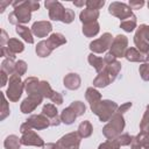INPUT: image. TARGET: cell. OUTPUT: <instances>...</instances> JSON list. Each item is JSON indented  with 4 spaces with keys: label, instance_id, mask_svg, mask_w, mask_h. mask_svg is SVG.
<instances>
[{
    "label": "cell",
    "instance_id": "cell-1",
    "mask_svg": "<svg viewBox=\"0 0 149 149\" xmlns=\"http://www.w3.org/2000/svg\"><path fill=\"white\" fill-rule=\"evenodd\" d=\"M12 5L14 7V10L9 13L8 21L9 23L15 26L28 23L31 19V12L37 10L40 8V2L34 0L14 1Z\"/></svg>",
    "mask_w": 149,
    "mask_h": 149
},
{
    "label": "cell",
    "instance_id": "cell-2",
    "mask_svg": "<svg viewBox=\"0 0 149 149\" xmlns=\"http://www.w3.org/2000/svg\"><path fill=\"white\" fill-rule=\"evenodd\" d=\"M125 128V119L120 113H114V115L109 119L108 123H106L102 128V134L107 140L118 139Z\"/></svg>",
    "mask_w": 149,
    "mask_h": 149
},
{
    "label": "cell",
    "instance_id": "cell-3",
    "mask_svg": "<svg viewBox=\"0 0 149 149\" xmlns=\"http://www.w3.org/2000/svg\"><path fill=\"white\" fill-rule=\"evenodd\" d=\"M91 107V111L98 115L99 120L101 122H106V121H109V119L114 115V113L116 112L118 109V104L112 101V100H100L93 105L90 106Z\"/></svg>",
    "mask_w": 149,
    "mask_h": 149
},
{
    "label": "cell",
    "instance_id": "cell-4",
    "mask_svg": "<svg viewBox=\"0 0 149 149\" xmlns=\"http://www.w3.org/2000/svg\"><path fill=\"white\" fill-rule=\"evenodd\" d=\"M50 126V120L44 115V114H34L31 116H29L20 127V132L24 133L31 129H36V130H42V129H47Z\"/></svg>",
    "mask_w": 149,
    "mask_h": 149
},
{
    "label": "cell",
    "instance_id": "cell-5",
    "mask_svg": "<svg viewBox=\"0 0 149 149\" xmlns=\"http://www.w3.org/2000/svg\"><path fill=\"white\" fill-rule=\"evenodd\" d=\"M8 84L9 85L6 91V97L13 102L19 101V99L21 98L22 92L24 90V85H23V81L21 80V77L19 74L14 73L13 76L9 77Z\"/></svg>",
    "mask_w": 149,
    "mask_h": 149
},
{
    "label": "cell",
    "instance_id": "cell-6",
    "mask_svg": "<svg viewBox=\"0 0 149 149\" xmlns=\"http://www.w3.org/2000/svg\"><path fill=\"white\" fill-rule=\"evenodd\" d=\"M134 43L136 49L142 52L143 55H149V26L141 24L135 35H134Z\"/></svg>",
    "mask_w": 149,
    "mask_h": 149
},
{
    "label": "cell",
    "instance_id": "cell-7",
    "mask_svg": "<svg viewBox=\"0 0 149 149\" xmlns=\"http://www.w3.org/2000/svg\"><path fill=\"white\" fill-rule=\"evenodd\" d=\"M113 40L114 38H113L112 34H109V33H105V34H102L101 37H99L97 40H93L90 43V49H91L92 54H102V52H105L107 49L111 48Z\"/></svg>",
    "mask_w": 149,
    "mask_h": 149
},
{
    "label": "cell",
    "instance_id": "cell-8",
    "mask_svg": "<svg viewBox=\"0 0 149 149\" xmlns=\"http://www.w3.org/2000/svg\"><path fill=\"white\" fill-rule=\"evenodd\" d=\"M109 14H112L113 16L120 19L121 21H125L127 19H129L130 16H133V12L130 9V7L123 2H119V1H114L109 5L108 8Z\"/></svg>",
    "mask_w": 149,
    "mask_h": 149
},
{
    "label": "cell",
    "instance_id": "cell-9",
    "mask_svg": "<svg viewBox=\"0 0 149 149\" xmlns=\"http://www.w3.org/2000/svg\"><path fill=\"white\" fill-rule=\"evenodd\" d=\"M80 136L77 132L69 133L64 136H62L57 142V148L58 149H79L80 146Z\"/></svg>",
    "mask_w": 149,
    "mask_h": 149
},
{
    "label": "cell",
    "instance_id": "cell-10",
    "mask_svg": "<svg viewBox=\"0 0 149 149\" xmlns=\"http://www.w3.org/2000/svg\"><path fill=\"white\" fill-rule=\"evenodd\" d=\"M128 47V38L125 35H118L114 37L112 45L109 48V54H112L115 58L125 57Z\"/></svg>",
    "mask_w": 149,
    "mask_h": 149
},
{
    "label": "cell",
    "instance_id": "cell-11",
    "mask_svg": "<svg viewBox=\"0 0 149 149\" xmlns=\"http://www.w3.org/2000/svg\"><path fill=\"white\" fill-rule=\"evenodd\" d=\"M45 8L49 10V17L54 21H63L66 8L63 7V5L59 1L54 0H47L44 2Z\"/></svg>",
    "mask_w": 149,
    "mask_h": 149
},
{
    "label": "cell",
    "instance_id": "cell-12",
    "mask_svg": "<svg viewBox=\"0 0 149 149\" xmlns=\"http://www.w3.org/2000/svg\"><path fill=\"white\" fill-rule=\"evenodd\" d=\"M43 100V95L40 93H33V94H28V97L21 102L20 109L22 113L28 114L31 113L33 111H35V108L42 102Z\"/></svg>",
    "mask_w": 149,
    "mask_h": 149
},
{
    "label": "cell",
    "instance_id": "cell-13",
    "mask_svg": "<svg viewBox=\"0 0 149 149\" xmlns=\"http://www.w3.org/2000/svg\"><path fill=\"white\" fill-rule=\"evenodd\" d=\"M21 144L23 146H34V147H43L45 143L42 140L40 135H37L33 129L22 133V136L20 137Z\"/></svg>",
    "mask_w": 149,
    "mask_h": 149
},
{
    "label": "cell",
    "instance_id": "cell-14",
    "mask_svg": "<svg viewBox=\"0 0 149 149\" xmlns=\"http://www.w3.org/2000/svg\"><path fill=\"white\" fill-rule=\"evenodd\" d=\"M51 30H52V24L49 21H37L31 27L33 35L37 37H45L51 33Z\"/></svg>",
    "mask_w": 149,
    "mask_h": 149
},
{
    "label": "cell",
    "instance_id": "cell-15",
    "mask_svg": "<svg viewBox=\"0 0 149 149\" xmlns=\"http://www.w3.org/2000/svg\"><path fill=\"white\" fill-rule=\"evenodd\" d=\"M99 17V10L95 9H90V8H85L84 10L80 12L79 14V19L83 22V24L85 23H91V22H95Z\"/></svg>",
    "mask_w": 149,
    "mask_h": 149
},
{
    "label": "cell",
    "instance_id": "cell-16",
    "mask_svg": "<svg viewBox=\"0 0 149 149\" xmlns=\"http://www.w3.org/2000/svg\"><path fill=\"white\" fill-rule=\"evenodd\" d=\"M63 83L68 90H77L80 86V77L77 73H69L64 77Z\"/></svg>",
    "mask_w": 149,
    "mask_h": 149
},
{
    "label": "cell",
    "instance_id": "cell-17",
    "mask_svg": "<svg viewBox=\"0 0 149 149\" xmlns=\"http://www.w3.org/2000/svg\"><path fill=\"white\" fill-rule=\"evenodd\" d=\"M126 59L129 62H136V63H142L146 61V55L140 52L136 48H128L125 55Z\"/></svg>",
    "mask_w": 149,
    "mask_h": 149
},
{
    "label": "cell",
    "instance_id": "cell-18",
    "mask_svg": "<svg viewBox=\"0 0 149 149\" xmlns=\"http://www.w3.org/2000/svg\"><path fill=\"white\" fill-rule=\"evenodd\" d=\"M40 81L36 77H28L24 81V90L28 94H33V93H38V86H40Z\"/></svg>",
    "mask_w": 149,
    "mask_h": 149
},
{
    "label": "cell",
    "instance_id": "cell-19",
    "mask_svg": "<svg viewBox=\"0 0 149 149\" xmlns=\"http://www.w3.org/2000/svg\"><path fill=\"white\" fill-rule=\"evenodd\" d=\"M15 31H16L27 43H29V44H33V43H34L33 31H31V29H29L28 27H26V26H23V24H19V26H16Z\"/></svg>",
    "mask_w": 149,
    "mask_h": 149
},
{
    "label": "cell",
    "instance_id": "cell-20",
    "mask_svg": "<svg viewBox=\"0 0 149 149\" xmlns=\"http://www.w3.org/2000/svg\"><path fill=\"white\" fill-rule=\"evenodd\" d=\"M52 50L54 49L49 44L48 40H43V41L38 42L37 45H36V54H37L38 57H48L51 54Z\"/></svg>",
    "mask_w": 149,
    "mask_h": 149
},
{
    "label": "cell",
    "instance_id": "cell-21",
    "mask_svg": "<svg viewBox=\"0 0 149 149\" xmlns=\"http://www.w3.org/2000/svg\"><path fill=\"white\" fill-rule=\"evenodd\" d=\"M92 132H93V127H92V125L88 120H85V121L80 122L79 126H78V129H77V133L79 134V136L81 139L90 137L92 135Z\"/></svg>",
    "mask_w": 149,
    "mask_h": 149
},
{
    "label": "cell",
    "instance_id": "cell-22",
    "mask_svg": "<svg viewBox=\"0 0 149 149\" xmlns=\"http://www.w3.org/2000/svg\"><path fill=\"white\" fill-rule=\"evenodd\" d=\"M99 30H100V26H99L98 21L83 24V34L86 37H94L99 33Z\"/></svg>",
    "mask_w": 149,
    "mask_h": 149
},
{
    "label": "cell",
    "instance_id": "cell-23",
    "mask_svg": "<svg viewBox=\"0 0 149 149\" xmlns=\"http://www.w3.org/2000/svg\"><path fill=\"white\" fill-rule=\"evenodd\" d=\"M48 42H49V44L51 45L52 49H56V48H58L59 45L65 44V43H66V38H65L64 35L61 34V33H52V34L49 36Z\"/></svg>",
    "mask_w": 149,
    "mask_h": 149
},
{
    "label": "cell",
    "instance_id": "cell-24",
    "mask_svg": "<svg viewBox=\"0 0 149 149\" xmlns=\"http://www.w3.org/2000/svg\"><path fill=\"white\" fill-rule=\"evenodd\" d=\"M87 61H88L90 65H92V66L95 69V71H97L98 73H100V72L104 70V68H105V61H104V58L98 57V56H95L94 54H90Z\"/></svg>",
    "mask_w": 149,
    "mask_h": 149
},
{
    "label": "cell",
    "instance_id": "cell-25",
    "mask_svg": "<svg viewBox=\"0 0 149 149\" xmlns=\"http://www.w3.org/2000/svg\"><path fill=\"white\" fill-rule=\"evenodd\" d=\"M76 118H77V114L73 112V109H72L70 106L66 107V108H64V109L62 111V113H61V120H62V122L65 123V125H71V123H73L74 120H76Z\"/></svg>",
    "mask_w": 149,
    "mask_h": 149
},
{
    "label": "cell",
    "instance_id": "cell-26",
    "mask_svg": "<svg viewBox=\"0 0 149 149\" xmlns=\"http://www.w3.org/2000/svg\"><path fill=\"white\" fill-rule=\"evenodd\" d=\"M6 47H7V48L9 49V51H10L12 54H14V55L20 54V52H22V51L24 50L23 43H22L20 40H17V38H9V41H8V43H7Z\"/></svg>",
    "mask_w": 149,
    "mask_h": 149
},
{
    "label": "cell",
    "instance_id": "cell-27",
    "mask_svg": "<svg viewBox=\"0 0 149 149\" xmlns=\"http://www.w3.org/2000/svg\"><path fill=\"white\" fill-rule=\"evenodd\" d=\"M85 98H86V100L90 102V106H91V105H93V104H95V102H98V101L101 100V94H100V92L97 91L94 87H88V88L86 90Z\"/></svg>",
    "mask_w": 149,
    "mask_h": 149
},
{
    "label": "cell",
    "instance_id": "cell-28",
    "mask_svg": "<svg viewBox=\"0 0 149 149\" xmlns=\"http://www.w3.org/2000/svg\"><path fill=\"white\" fill-rule=\"evenodd\" d=\"M15 64L14 58H5L1 63V71L6 72L8 76H13L15 73Z\"/></svg>",
    "mask_w": 149,
    "mask_h": 149
},
{
    "label": "cell",
    "instance_id": "cell-29",
    "mask_svg": "<svg viewBox=\"0 0 149 149\" xmlns=\"http://www.w3.org/2000/svg\"><path fill=\"white\" fill-rule=\"evenodd\" d=\"M3 146L6 149H20L21 147V140L16 135H9L6 137Z\"/></svg>",
    "mask_w": 149,
    "mask_h": 149
},
{
    "label": "cell",
    "instance_id": "cell-30",
    "mask_svg": "<svg viewBox=\"0 0 149 149\" xmlns=\"http://www.w3.org/2000/svg\"><path fill=\"white\" fill-rule=\"evenodd\" d=\"M54 90L51 88L50 84L47 81V80H41L40 81V86H38V93L43 95V98H48L50 99L51 95L54 94Z\"/></svg>",
    "mask_w": 149,
    "mask_h": 149
},
{
    "label": "cell",
    "instance_id": "cell-31",
    "mask_svg": "<svg viewBox=\"0 0 149 149\" xmlns=\"http://www.w3.org/2000/svg\"><path fill=\"white\" fill-rule=\"evenodd\" d=\"M136 24H137L136 16L133 15V16H130L129 19H127V20H125V21H121L120 28L123 29V30L127 31V33H130V31H133V30L136 28Z\"/></svg>",
    "mask_w": 149,
    "mask_h": 149
},
{
    "label": "cell",
    "instance_id": "cell-32",
    "mask_svg": "<svg viewBox=\"0 0 149 149\" xmlns=\"http://www.w3.org/2000/svg\"><path fill=\"white\" fill-rule=\"evenodd\" d=\"M42 114H44L49 120H52L54 118L58 116V111L54 104H45L42 108Z\"/></svg>",
    "mask_w": 149,
    "mask_h": 149
},
{
    "label": "cell",
    "instance_id": "cell-33",
    "mask_svg": "<svg viewBox=\"0 0 149 149\" xmlns=\"http://www.w3.org/2000/svg\"><path fill=\"white\" fill-rule=\"evenodd\" d=\"M140 129L143 133H147L149 130V105L147 106V109L142 116V120L140 122Z\"/></svg>",
    "mask_w": 149,
    "mask_h": 149
},
{
    "label": "cell",
    "instance_id": "cell-34",
    "mask_svg": "<svg viewBox=\"0 0 149 149\" xmlns=\"http://www.w3.org/2000/svg\"><path fill=\"white\" fill-rule=\"evenodd\" d=\"M70 107L73 109V112L77 114V116L83 115L85 113V111H86V106L81 101H73V102H71Z\"/></svg>",
    "mask_w": 149,
    "mask_h": 149
},
{
    "label": "cell",
    "instance_id": "cell-35",
    "mask_svg": "<svg viewBox=\"0 0 149 149\" xmlns=\"http://www.w3.org/2000/svg\"><path fill=\"white\" fill-rule=\"evenodd\" d=\"M135 139L137 140V142L140 143V146H141L142 148H144V149H149V136H148L146 133L140 132V133L135 136Z\"/></svg>",
    "mask_w": 149,
    "mask_h": 149
},
{
    "label": "cell",
    "instance_id": "cell-36",
    "mask_svg": "<svg viewBox=\"0 0 149 149\" xmlns=\"http://www.w3.org/2000/svg\"><path fill=\"white\" fill-rule=\"evenodd\" d=\"M120 144L118 142V140H107L106 142H102L98 149H120Z\"/></svg>",
    "mask_w": 149,
    "mask_h": 149
},
{
    "label": "cell",
    "instance_id": "cell-37",
    "mask_svg": "<svg viewBox=\"0 0 149 149\" xmlns=\"http://www.w3.org/2000/svg\"><path fill=\"white\" fill-rule=\"evenodd\" d=\"M104 5H105V1L104 0H87L85 6H86V8L99 10Z\"/></svg>",
    "mask_w": 149,
    "mask_h": 149
},
{
    "label": "cell",
    "instance_id": "cell-38",
    "mask_svg": "<svg viewBox=\"0 0 149 149\" xmlns=\"http://www.w3.org/2000/svg\"><path fill=\"white\" fill-rule=\"evenodd\" d=\"M2 97V105H1V114H0V120H3L7 118V115H9V107H8V102L6 100V97L2 92L1 94Z\"/></svg>",
    "mask_w": 149,
    "mask_h": 149
},
{
    "label": "cell",
    "instance_id": "cell-39",
    "mask_svg": "<svg viewBox=\"0 0 149 149\" xmlns=\"http://www.w3.org/2000/svg\"><path fill=\"white\" fill-rule=\"evenodd\" d=\"M139 72L143 80L149 81V63H143L142 65H140Z\"/></svg>",
    "mask_w": 149,
    "mask_h": 149
},
{
    "label": "cell",
    "instance_id": "cell-40",
    "mask_svg": "<svg viewBox=\"0 0 149 149\" xmlns=\"http://www.w3.org/2000/svg\"><path fill=\"white\" fill-rule=\"evenodd\" d=\"M26 71H27V63L24 61H21V59L17 61L15 64V73L21 77L22 74L26 73Z\"/></svg>",
    "mask_w": 149,
    "mask_h": 149
},
{
    "label": "cell",
    "instance_id": "cell-41",
    "mask_svg": "<svg viewBox=\"0 0 149 149\" xmlns=\"http://www.w3.org/2000/svg\"><path fill=\"white\" fill-rule=\"evenodd\" d=\"M116 140H118L120 146H129L133 142V136H130L129 134L125 133V134H121Z\"/></svg>",
    "mask_w": 149,
    "mask_h": 149
},
{
    "label": "cell",
    "instance_id": "cell-42",
    "mask_svg": "<svg viewBox=\"0 0 149 149\" xmlns=\"http://www.w3.org/2000/svg\"><path fill=\"white\" fill-rule=\"evenodd\" d=\"M73 20H74V12L72 9H70V8H66L65 15H64V19H63L62 22H64V23H71Z\"/></svg>",
    "mask_w": 149,
    "mask_h": 149
},
{
    "label": "cell",
    "instance_id": "cell-43",
    "mask_svg": "<svg viewBox=\"0 0 149 149\" xmlns=\"http://www.w3.org/2000/svg\"><path fill=\"white\" fill-rule=\"evenodd\" d=\"M50 100L54 102V104H57V105H62L63 104V95L59 93V92H54V94L51 95Z\"/></svg>",
    "mask_w": 149,
    "mask_h": 149
},
{
    "label": "cell",
    "instance_id": "cell-44",
    "mask_svg": "<svg viewBox=\"0 0 149 149\" xmlns=\"http://www.w3.org/2000/svg\"><path fill=\"white\" fill-rule=\"evenodd\" d=\"M143 5H144L143 0H132V1H129L128 6L130 7V9H140L143 7Z\"/></svg>",
    "mask_w": 149,
    "mask_h": 149
},
{
    "label": "cell",
    "instance_id": "cell-45",
    "mask_svg": "<svg viewBox=\"0 0 149 149\" xmlns=\"http://www.w3.org/2000/svg\"><path fill=\"white\" fill-rule=\"evenodd\" d=\"M132 102L130 101H128V102H126V104H123V105H121V106H119L118 107V109H116V113H120V114H122L123 115V113H126L130 107H132Z\"/></svg>",
    "mask_w": 149,
    "mask_h": 149
},
{
    "label": "cell",
    "instance_id": "cell-46",
    "mask_svg": "<svg viewBox=\"0 0 149 149\" xmlns=\"http://www.w3.org/2000/svg\"><path fill=\"white\" fill-rule=\"evenodd\" d=\"M1 57H6V58H15V55L12 54L7 47H3V48H1Z\"/></svg>",
    "mask_w": 149,
    "mask_h": 149
},
{
    "label": "cell",
    "instance_id": "cell-47",
    "mask_svg": "<svg viewBox=\"0 0 149 149\" xmlns=\"http://www.w3.org/2000/svg\"><path fill=\"white\" fill-rule=\"evenodd\" d=\"M8 41H9V37L7 36V33L2 29V30H1V43H0L1 48L6 47V45H7V43H8Z\"/></svg>",
    "mask_w": 149,
    "mask_h": 149
},
{
    "label": "cell",
    "instance_id": "cell-48",
    "mask_svg": "<svg viewBox=\"0 0 149 149\" xmlns=\"http://www.w3.org/2000/svg\"><path fill=\"white\" fill-rule=\"evenodd\" d=\"M10 3H13V2H10V1H0V13H3L5 12V8L7 7V6H9Z\"/></svg>",
    "mask_w": 149,
    "mask_h": 149
},
{
    "label": "cell",
    "instance_id": "cell-49",
    "mask_svg": "<svg viewBox=\"0 0 149 149\" xmlns=\"http://www.w3.org/2000/svg\"><path fill=\"white\" fill-rule=\"evenodd\" d=\"M0 76H1V84H0V85H1V86H5V85L7 84V79H8V78H7V73L3 72V71H1V72H0Z\"/></svg>",
    "mask_w": 149,
    "mask_h": 149
},
{
    "label": "cell",
    "instance_id": "cell-50",
    "mask_svg": "<svg viewBox=\"0 0 149 149\" xmlns=\"http://www.w3.org/2000/svg\"><path fill=\"white\" fill-rule=\"evenodd\" d=\"M130 149H142V147L140 146V143L137 142V140L135 139V136H133V142H132Z\"/></svg>",
    "mask_w": 149,
    "mask_h": 149
},
{
    "label": "cell",
    "instance_id": "cell-51",
    "mask_svg": "<svg viewBox=\"0 0 149 149\" xmlns=\"http://www.w3.org/2000/svg\"><path fill=\"white\" fill-rule=\"evenodd\" d=\"M43 149H57V144L56 143H47V144H44L43 147H42Z\"/></svg>",
    "mask_w": 149,
    "mask_h": 149
},
{
    "label": "cell",
    "instance_id": "cell-52",
    "mask_svg": "<svg viewBox=\"0 0 149 149\" xmlns=\"http://www.w3.org/2000/svg\"><path fill=\"white\" fill-rule=\"evenodd\" d=\"M73 5L74 6H77V7H81V6H84V5H86V1H84V0H81V1H73Z\"/></svg>",
    "mask_w": 149,
    "mask_h": 149
},
{
    "label": "cell",
    "instance_id": "cell-53",
    "mask_svg": "<svg viewBox=\"0 0 149 149\" xmlns=\"http://www.w3.org/2000/svg\"><path fill=\"white\" fill-rule=\"evenodd\" d=\"M146 62H148V63H149V55H147V56H146Z\"/></svg>",
    "mask_w": 149,
    "mask_h": 149
},
{
    "label": "cell",
    "instance_id": "cell-54",
    "mask_svg": "<svg viewBox=\"0 0 149 149\" xmlns=\"http://www.w3.org/2000/svg\"><path fill=\"white\" fill-rule=\"evenodd\" d=\"M146 134H147V135H148V136H149V130H148V132H147V133H146Z\"/></svg>",
    "mask_w": 149,
    "mask_h": 149
},
{
    "label": "cell",
    "instance_id": "cell-55",
    "mask_svg": "<svg viewBox=\"0 0 149 149\" xmlns=\"http://www.w3.org/2000/svg\"><path fill=\"white\" fill-rule=\"evenodd\" d=\"M148 8H149V1H148Z\"/></svg>",
    "mask_w": 149,
    "mask_h": 149
},
{
    "label": "cell",
    "instance_id": "cell-56",
    "mask_svg": "<svg viewBox=\"0 0 149 149\" xmlns=\"http://www.w3.org/2000/svg\"><path fill=\"white\" fill-rule=\"evenodd\" d=\"M57 149H58V148H57Z\"/></svg>",
    "mask_w": 149,
    "mask_h": 149
}]
</instances>
